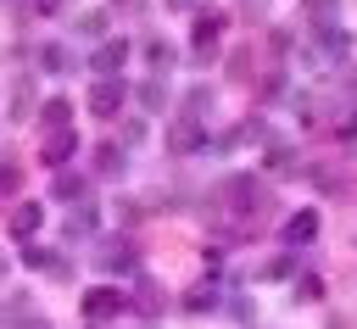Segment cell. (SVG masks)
Listing matches in <instances>:
<instances>
[{"label":"cell","mask_w":357,"mask_h":329,"mask_svg":"<svg viewBox=\"0 0 357 329\" xmlns=\"http://www.w3.org/2000/svg\"><path fill=\"white\" fill-rule=\"evenodd\" d=\"M95 229H100V212H95V206H78V212L67 217V229H61V234H67V240H89Z\"/></svg>","instance_id":"9c48e42d"},{"label":"cell","mask_w":357,"mask_h":329,"mask_svg":"<svg viewBox=\"0 0 357 329\" xmlns=\"http://www.w3.org/2000/svg\"><path fill=\"white\" fill-rule=\"evenodd\" d=\"M95 268L100 273H128L134 268V240H106V245H95Z\"/></svg>","instance_id":"3957f363"},{"label":"cell","mask_w":357,"mask_h":329,"mask_svg":"<svg viewBox=\"0 0 357 329\" xmlns=\"http://www.w3.org/2000/svg\"><path fill=\"white\" fill-rule=\"evenodd\" d=\"M39 67H50V72H61V67H73V61H67V56H61V50H56V45H50V50H45V56H39Z\"/></svg>","instance_id":"d6986e66"},{"label":"cell","mask_w":357,"mask_h":329,"mask_svg":"<svg viewBox=\"0 0 357 329\" xmlns=\"http://www.w3.org/2000/svg\"><path fill=\"white\" fill-rule=\"evenodd\" d=\"M167 6H173V11H190V6H195V0H167Z\"/></svg>","instance_id":"7402d4cb"},{"label":"cell","mask_w":357,"mask_h":329,"mask_svg":"<svg viewBox=\"0 0 357 329\" xmlns=\"http://www.w3.org/2000/svg\"><path fill=\"white\" fill-rule=\"evenodd\" d=\"M151 67L167 72V67H173V50H167V45H151Z\"/></svg>","instance_id":"ac0fdd59"},{"label":"cell","mask_w":357,"mask_h":329,"mask_svg":"<svg viewBox=\"0 0 357 329\" xmlns=\"http://www.w3.org/2000/svg\"><path fill=\"white\" fill-rule=\"evenodd\" d=\"M195 145H201V128L195 123H178L173 128V151H195Z\"/></svg>","instance_id":"5bb4252c"},{"label":"cell","mask_w":357,"mask_h":329,"mask_svg":"<svg viewBox=\"0 0 357 329\" xmlns=\"http://www.w3.org/2000/svg\"><path fill=\"white\" fill-rule=\"evenodd\" d=\"M56 6H67V0H39V11H45V17H50V11H56Z\"/></svg>","instance_id":"44dd1931"},{"label":"cell","mask_w":357,"mask_h":329,"mask_svg":"<svg viewBox=\"0 0 357 329\" xmlns=\"http://www.w3.org/2000/svg\"><path fill=\"white\" fill-rule=\"evenodd\" d=\"M218 28H223V17H218V11H201V22H195V45L206 50V45L218 39Z\"/></svg>","instance_id":"7c38bea8"},{"label":"cell","mask_w":357,"mask_h":329,"mask_svg":"<svg viewBox=\"0 0 357 329\" xmlns=\"http://www.w3.org/2000/svg\"><path fill=\"white\" fill-rule=\"evenodd\" d=\"M84 190H89V178H84V173H67V167H61V173H56V184H50V195H56V201H78Z\"/></svg>","instance_id":"30bf717a"},{"label":"cell","mask_w":357,"mask_h":329,"mask_svg":"<svg viewBox=\"0 0 357 329\" xmlns=\"http://www.w3.org/2000/svg\"><path fill=\"white\" fill-rule=\"evenodd\" d=\"M134 307H139V312H162V290H156L151 279H139V290H134Z\"/></svg>","instance_id":"4fadbf2b"},{"label":"cell","mask_w":357,"mask_h":329,"mask_svg":"<svg viewBox=\"0 0 357 329\" xmlns=\"http://www.w3.org/2000/svg\"><path fill=\"white\" fill-rule=\"evenodd\" d=\"M117 312H123V296L117 290H106V284L84 290V318H117Z\"/></svg>","instance_id":"8992f818"},{"label":"cell","mask_w":357,"mask_h":329,"mask_svg":"<svg viewBox=\"0 0 357 329\" xmlns=\"http://www.w3.org/2000/svg\"><path fill=\"white\" fill-rule=\"evenodd\" d=\"M123 167H128L123 145H95V173L100 178H123Z\"/></svg>","instance_id":"ba28073f"},{"label":"cell","mask_w":357,"mask_h":329,"mask_svg":"<svg viewBox=\"0 0 357 329\" xmlns=\"http://www.w3.org/2000/svg\"><path fill=\"white\" fill-rule=\"evenodd\" d=\"M123 100H128V84H123V78H95V84H89V112H95V117H117Z\"/></svg>","instance_id":"6da1fadb"},{"label":"cell","mask_w":357,"mask_h":329,"mask_svg":"<svg viewBox=\"0 0 357 329\" xmlns=\"http://www.w3.org/2000/svg\"><path fill=\"white\" fill-rule=\"evenodd\" d=\"M123 61H128V39H106V45L95 50V61H89V67H95V78H117V67H123Z\"/></svg>","instance_id":"5b68a950"},{"label":"cell","mask_w":357,"mask_h":329,"mask_svg":"<svg viewBox=\"0 0 357 329\" xmlns=\"http://www.w3.org/2000/svg\"><path fill=\"white\" fill-rule=\"evenodd\" d=\"M39 223H45V206H39V201H22V206L11 212V234H17V240H33Z\"/></svg>","instance_id":"52a82bcc"},{"label":"cell","mask_w":357,"mask_h":329,"mask_svg":"<svg viewBox=\"0 0 357 329\" xmlns=\"http://www.w3.org/2000/svg\"><path fill=\"white\" fill-rule=\"evenodd\" d=\"M73 151H78V139H73V128H56V134H50V139H45V145H39V162H45V167H56V173H61V167H67V156H73Z\"/></svg>","instance_id":"277c9868"},{"label":"cell","mask_w":357,"mask_h":329,"mask_svg":"<svg viewBox=\"0 0 357 329\" xmlns=\"http://www.w3.org/2000/svg\"><path fill=\"white\" fill-rule=\"evenodd\" d=\"M45 123L50 128H67V100H45Z\"/></svg>","instance_id":"2e32d148"},{"label":"cell","mask_w":357,"mask_h":329,"mask_svg":"<svg viewBox=\"0 0 357 329\" xmlns=\"http://www.w3.org/2000/svg\"><path fill=\"white\" fill-rule=\"evenodd\" d=\"M22 262H28V268H61V262H56L45 245H28V257H22Z\"/></svg>","instance_id":"e0dca14e"},{"label":"cell","mask_w":357,"mask_h":329,"mask_svg":"<svg viewBox=\"0 0 357 329\" xmlns=\"http://www.w3.org/2000/svg\"><path fill=\"white\" fill-rule=\"evenodd\" d=\"M11 329H50L45 318H22V323H11Z\"/></svg>","instance_id":"ffe728a7"},{"label":"cell","mask_w":357,"mask_h":329,"mask_svg":"<svg viewBox=\"0 0 357 329\" xmlns=\"http://www.w3.org/2000/svg\"><path fill=\"white\" fill-rule=\"evenodd\" d=\"M279 240H284L290 251L312 245V240H318V206H301V212H290V217H284V229H279Z\"/></svg>","instance_id":"7a4b0ae2"},{"label":"cell","mask_w":357,"mask_h":329,"mask_svg":"<svg viewBox=\"0 0 357 329\" xmlns=\"http://www.w3.org/2000/svg\"><path fill=\"white\" fill-rule=\"evenodd\" d=\"M229 190H234V206H240V212H251V206H257V178H245V173H240V178H229Z\"/></svg>","instance_id":"8fae6325"},{"label":"cell","mask_w":357,"mask_h":329,"mask_svg":"<svg viewBox=\"0 0 357 329\" xmlns=\"http://www.w3.org/2000/svg\"><path fill=\"white\" fill-rule=\"evenodd\" d=\"M78 33H89V39H100V33H106V11H95V17H78Z\"/></svg>","instance_id":"9a60e30c"}]
</instances>
